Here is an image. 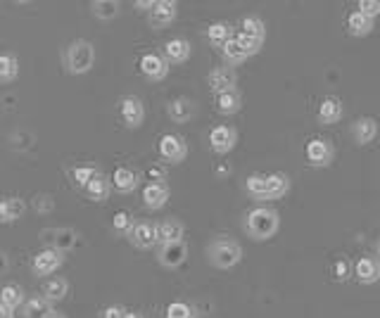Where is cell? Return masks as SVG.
I'll list each match as a JSON object with an SVG mask.
<instances>
[{
    "instance_id": "6da1fadb",
    "label": "cell",
    "mask_w": 380,
    "mask_h": 318,
    "mask_svg": "<svg viewBox=\"0 0 380 318\" xmlns=\"http://www.w3.org/2000/svg\"><path fill=\"white\" fill-rule=\"evenodd\" d=\"M243 228L254 242H266L278 233L281 228V214L273 207H254L245 214Z\"/></svg>"
},
{
    "instance_id": "7a4b0ae2",
    "label": "cell",
    "mask_w": 380,
    "mask_h": 318,
    "mask_svg": "<svg viewBox=\"0 0 380 318\" xmlns=\"http://www.w3.org/2000/svg\"><path fill=\"white\" fill-rule=\"evenodd\" d=\"M207 259H209V264L214 266V269L228 271L240 264V259H243V247H240V242H236L233 238L219 236L207 245Z\"/></svg>"
},
{
    "instance_id": "3957f363",
    "label": "cell",
    "mask_w": 380,
    "mask_h": 318,
    "mask_svg": "<svg viewBox=\"0 0 380 318\" xmlns=\"http://www.w3.org/2000/svg\"><path fill=\"white\" fill-rule=\"evenodd\" d=\"M95 64V46L91 41H71L69 46L64 50V67L69 74L74 76H81V74H88Z\"/></svg>"
},
{
    "instance_id": "277c9868",
    "label": "cell",
    "mask_w": 380,
    "mask_h": 318,
    "mask_svg": "<svg viewBox=\"0 0 380 318\" xmlns=\"http://www.w3.org/2000/svg\"><path fill=\"white\" fill-rule=\"evenodd\" d=\"M304 159H306V164L314 166V169H326V166H331V161L335 159L333 143H328L326 138H311V141L304 145Z\"/></svg>"
},
{
    "instance_id": "5b68a950",
    "label": "cell",
    "mask_w": 380,
    "mask_h": 318,
    "mask_svg": "<svg viewBox=\"0 0 380 318\" xmlns=\"http://www.w3.org/2000/svg\"><path fill=\"white\" fill-rule=\"evenodd\" d=\"M41 240L48 245L50 249H58V252L67 254L69 249H74L79 245V233L74 228H46L41 231Z\"/></svg>"
},
{
    "instance_id": "8992f818",
    "label": "cell",
    "mask_w": 380,
    "mask_h": 318,
    "mask_svg": "<svg viewBox=\"0 0 380 318\" xmlns=\"http://www.w3.org/2000/svg\"><path fill=\"white\" fill-rule=\"evenodd\" d=\"M62 264H64V254L58 252V249L46 247V249H41V252L33 254L31 271H33V276H38V278L53 276V273H58L62 269Z\"/></svg>"
},
{
    "instance_id": "52a82bcc",
    "label": "cell",
    "mask_w": 380,
    "mask_h": 318,
    "mask_svg": "<svg viewBox=\"0 0 380 318\" xmlns=\"http://www.w3.org/2000/svg\"><path fill=\"white\" fill-rule=\"evenodd\" d=\"M157 150L159 157L169 161V164H181L188 157V143L181 136H176V133H164L157 143Z\"/></svg>"
},
{
    "instance_id": "ba28073f",
    "label": "cell",
    "mask_w": 380,
    "mask_h": 318,
    "mask_svg": "<svg viewBox=\"0 0 380 318\" xmlns=\"http://www.w3.org/2000/svg\"><path fill=\"white\" fill-rule=\"evenodd\" d=\"M207 83H209V91L214 96H221V93H231L238 91V74L233 67H214L207 76Z\"/></svg>"
},
{
    "instance_id": "9c48e42d",
    "label": "cell",
    "mask_w": 380,
    "mask_h": 318,
    "mask_svg": "<svg viewBox=\"0 0 380 318\" xmlns=\"http://www.w3.org/2000/svg\"><path fill=\"white\" fill-rule=\"evenodd\" d=\"M138 69L150 81H164L169 76V62L164 60V55L157 53H145L141 62H138Z\"/></svg>"
},
{
    "instance_id": "30bf717a",
    "label": "cell",
    "mask_w": 380,
    "mask_h": 318,
    "mask_svg": "<svg viewBox=\"0 0 380 318\" xmlns=\"http://www.w3.org/2000/svg\"><path fill=\"white\" fill-rule=\"evenodd\" d=\"M119 114H121V121H124L128 128H141L145 121L143 100L136 96H124L119 103Z\"/></svg>"
},
{
    "instance_id": "8fae6325",
    "label": "cell",
    "mask_w": 380,
    "mask_h": 318,
    "mask_svg": "<svg viewBox=\"0 0 380 318\" xmlns=\"http://www.w3.org/2000/svg\"><path fill=\"white\" fill-rule=\"evenodd\" d=\"M186 259H188L186 240L171 242V245H159L157 261H159V266H164V269H178V266L186 264Z\"/></svg>"
},
{
    "instance_id": "7c38bea8",
    "label": "cell",
    "mask_w": 380,
    "mask_h": 318,
    "mask_svg": "<svg viewBox=\"0 0 380 318\" xmlns=\"http://www.w3.org/2000/svg\"><path fill=\"white\" fill-rule=\"evenodd\" d=\"M176 15L178 5L174 0H155L153 10L148 12V21L153 29H164V26H169L176 19Z\"/></svg>"
},
{
    "instance_id": "4fadbf2b",
    "label": "cell",
    "mask_w": 380,
    "mask_h": 318,
    "mask_svg": "<svg viewBox=\"0 0 380 318\" xmlns=\"http://www.w3.org/2000/svg\"><path fill=\"white\" fill-rule=\"evenodd\" d=\"M238 143V131L233 126H214L209 131V148L214 150L216 154H226L236 148Z\"/></svg>"
},
{
    "instance_id": "5bb4252c",
    "label": "cell",
    "mask_w": 380,
    "mask_h": 318,
    "mask_svg": "<svg viewBox=\"0 0 380 318\" xmlns=\"http://www.w3.org/2000/svg\"><path fill=\"white\" fill-rule=\"evenodd\" d=\"M155 236H157V245L181 242L183 236H186V226H183V221L169 216V219L159 221L157 226H155Z\"/></svg>"
},
{
    "instance_id": "9a60e30c",
    "label": "cell",
    "mask_w": 380,
    "mask_h": 318,
    "mask_svg": "<svg viewBox=\"0 0 380 318\" xmlns=\"http://www.w3.org/2000/svg\"><path fill=\"white\" fill-rule=\"evenodd\" d=\"M128 242L136 249H153L157 245V236H155V223L150 221H136L131 236H128Z\"/></svg>"
},
{
    "instance_id": "2e32d148",
    "label": "cell",
    "mask_w": 380,
    "mask_h": 318,
    "mask_svg": "<svg viewBox=\"0 0 380 318\" xmlns=\"http://www.w3.org/2000/svg\"><path fill=\"white\" fill-rule=\"evenodd\" d=\"M354 278L361 285H373L380 281V261L376 256H359L354 264Z\"/></svg>"
},
{
    "instance_id": "e0dca14e",
    "label": "cell",
    "mask_w": 380,
    "mask_h": 318,
    "mask_svg": "<svg viewBox=\"0 0 380 318\" xmlns=\"http://www.w3.org/2000/svg\"><path fill=\"white\" fill-rule=\"evenodd\" d=\"M169 195L171 191L166 183H148V186L143 188V204L150 211H157L169 202Z\"/></svg>"
},
{
    "instance_id": "ac0fdd59",
    "label": "cell",
    "mask_w": 380,
    "mask_h": 318,
    "mask_svg": "<svg viewBox=\"0 0 380 318\" xmlns=\"http://www.w3.org/2000/svg\"><path fill=\"white\" fill-rule=\"evenodd\" d=\"M343 114H345V107L338 98H323L316 109V119H318V124H323V126L338 124V121L343 119Z\"/></svg>"
},
{
    "instance_id": "d6986e66",
    "label": "cell",
    "mask_w": 380,
    "mask_h": 318,
    "mask_svg": "<svg viewBox=\"0 0 380 318\" xmlns=\"http://www.w3.org/2000/svg\"><path fill=\"white\" fill-rule=\"evenodd\" d=\"M352 136H354L356 145L373 143L378 136V121L373 119V116H359V119L352 124Z\"/></svg>"
},
{
    "instance_id": "ffe728a7",
    "label": "cell",
    "mask_w": 380,
    "mask_h": 318,
    "mask_svg": "<svg viewBox=\"0 0 380 318\" xmlns=\"http://www.w3.org/2000/svg\"><path fill=\"white\" fill-rule=\"evenodd\" d=\"M166 114L174 124H188L195 116V103L190 98H174L166 105Z\"/></svg>"
},
{
    "instance_id": "44dd1931",
    "label": "cell",
    "mask_w": 380,
    "mask_h": 318,
    "mask_svg": "<svg viewBox=\"0 0 380 318\" xmlns=\"http://www.w3.org/2000/svg\"><path fill=\"white\" fill-rule=\"evenodd\" d=\"M190 53H193V48H190V43L186 38H169V41L164 43V60L169 64L188 62Z\"/></svg>"
},
{
    "instance_id": "7402d4cb",
    "label": "cell",
    "mask_w": 380,
    "mask_h": 318,
    "mask_svg": "<svg viewBox=\"0 0 380 318\" xmlns=\"http://www.w3.org/2000/svg\"><path fill=\"white\" fill-rule=\"evenodd\" d=\"M112 188L121 195H131L138 188V174L128 166H116L112 174Z\"/></svg>"
},
{
    "instance_id": "603a6c76",
    "label": "cell",
    "mask_w": 380,
    "mask_h": 318,
    "mask_svg": "<svg viewBox=\"0 0 380 318\" xmlns=\"http://www.w3.org/2000/svg\"><path fill=\"white\" fill-rule=\"evenodd\" d=\"M26 211V202L17 195H10V197L0 200V223H15L24 216Z\"/></svg>"
},
{
    "instance_id": "cb8c5ba5",
    "label": "cell",
    "mask_w": 380,
    "mask_h": 318,
    "mask_svg": "<svg viewBox=\"0 0 380 318\" xmlns=\"http://www.w3.org/2000/svg\"><path fill=\"white\" fill-rule=\"evenodd\" d=\"M67 294H69V281L64 276H50L43 283V299H48L50 304L62 302Z\"/></svg>"
},
{
    "instance_id": "d4e9b609",
    "label": "cell",
    "mask_w": 380,
    "mask_h": 318,
    "mask_svg": "<svg viewBox=\"0 0 380 318\" xmlns=\"http://www.w3.org/2000/svg\"><path fill=\"white\" fill-rule=\"evenodd\" d=\"M373 29H376V19H371V17H366L364 12H359V10H354V12L347 15V33L349 36H368Z\"/></svg>"
},
{
    "instance_id": "484cf974",
    "label": "cell",
    "mask_w": 380,
    "mask_h": 318,
    "mask_svg": "<svg viewBox=\"0 0 380 318\" xmlns=\"http://www.w3.org/2000/svg\"><path fill=\"white\" fill-rule=\"evenodd\" d=\"M110 193H112V178L105 176L103 171L86 186V197L93 200V202H107Z\"/></svg>"
},
{
    "instance_id": "4316f807",
    "label": "cell",
    "mask_w": 380,
    "mask_h": 318,
    "mask_svg": "<svg viewBox=\"0 0 380 318\" xmlns=\"http://www.w3.org/2000/svg\"><path fill=\"white\" fill-rule=\"evenodd\" d=\"M243 109V96L238 91H231V93H221L216 96V112L223 116H233Z\"/></svg>"
},
{
    "instance_id": "83f0119b",
    "label": "cell",
    "mask_w": 380,
    "mask_h": 318,
    "mask_svg": "<svg viewBox=\"0 0 380 318\" xmlns=\"http://www.w3.org/2000/svg\"><path fill=\"white\" fill-rule=\"evenodd\" d=\"M245 193L252 200H257V202H269V195H266V174H250L245 178Z\"/></svg>"
},
{
    "instance_id": "f1b7e54d",
    "label": "cell",
    "mask_w": 380,
    "mask_h": 318,
    "mask_svg": "<svg viewBox=\"0 0 380 318\" xmlns=\"http://www.w3.org/2000/svg\"><path fill=\"white\" fill-rule=\"evenodd\" d=\"M290 193V178L285 174H266V195L269 200H281Z\"/></svg>"
},
{
    "instance_id": "f546056e",
    "label": "cell",
    "mask_w": 380,
    "mask_h": 318,
    "mask_svg": "<svg viewBox=\"0 0 380 318\" xmlns=\"http://www.w3.org/2000/svg\"><path fill=\"white\" fill-rule=\"evenodd\" d=\"M53 314H55L53 304H50L48 299H43V297L26 299L24 311H21V316H24V318H50Z\"/></svg>"
},
{
    "instance_id": "4dcf8cb0",
    "label": "cell",
    "mask_w": 380,
    "mask_h": 318,
    "mask_svg": "<svg viewBox=\"0 0 380 318\" xmlns=\"http://www.w3.org/2000/svg\"><path fill=\"white\" fill-rule=\"evenodd\" d=\"M231 38H233V31L226 21H214V24L207 26V41H209L214 48L221 50L228 41H231Z\"/></svg>"
},
{
    "instance_id": "1f68e13d",
    "label": "cell",
    "mask_w": 380,
    "mask_h": 318,
    "mask_svg": "<svg viewBox=\"0 0 380 318\" xmlns=\"http://www.w3.org/2000/svg\"><path fill=\"white\" fill-rule=\"evenodd\" d=\"M0 302L8 304L10 309H19V306H24L26 304L24 288L17 285V283H8V285L0 290Z\"/></svg>"
},
{
    "instance_id": "d6a6232c",
    "label": "cell",
    "mask_w": 380,
    "mask_h": 318,
    "mask_svg": "<svg viewBox=\"0 0 380 318\" xmlns=\"http://www.w3.org/2000/svg\"><path fill=\"white\" fill-rule=\"evenodd\" d=\"M19 76V60L12 53H0V83H12Z\"/></svg>"
},
{
    "instance_id": "836d02e7",
    "label": "cell",
    "mask_w": 380,
    "mask_h": 318,
    "mask_svg": "<svg viewBox=\"0 0 380 318\" xmlns=\"http://www.w3.org/2000/svg\"><path fill=\"white\" fill-rule=\"evenodd\" d=\"M91 10H93V15L98 17V19L112 21V19H116V17H119L121 3H116V0H93Z\"/></svg>"
},
{
    "instance_id": "e575fe53",
    "label": "cell",
    "mask_w": 380,
    "mask_h": 318,
    "mask_svg": "<svg viewBox=\"0 0 380 318\" xmlns=\"http://www.w3.org/2000/svg\"><path fill=\"white\" fill-rule=\"evenodd\" d=\"M240 33H245V36H252V38H259V41H264L266 38V24L259 19L257 15H248L243 21H240Z\"/></svg>"
},
{
    "instance_id": "d590c367",
    "label": "cell",
    "mask_w": 380,
    "mask_h": 318,
    "mask_svg": "<svg viewBox=\"0 0 380 318\" xmlns=\"http://www.w3.org/2000/svg\"><path fill=\"white\" fill-rule=\"evenodd\" d=\"M221 55H223V60H226V64H228V67H238V64H243L245 60H248V55H245V53H243V48L238 46L236 36H233L231 41H228L226 46L221 48Z\"/></svg>"
},
{
    "instance_id": "8d00e7d4",
    "label": "cell",
    "mask_w": 380,
    "mask_h": 318,
    "mask_svg": "<svg viewBox=\"0 0 380 318\" xmlns=\"http://www.w3.org/2000/svg\"><path fill=\"white\" fill-rule=\"evenodd\" d=\"M133 226H136V219H133V214H128V211H116V214L112 216V228H114L119 236L128 238Z\"/></svg>"
},
{
    "instance_id": "74e56055",
    "label": "cell",
    "mask_w": 380,
    "mask_h": 318,
    "mask_svg": "<svg viewBox=\"0 0 380 318\" xmlns=\"http://www.w3.org/2000/svg\"><path fill=\"white\" fill-rule=\"evenodd\" d=\"M352 276H354V266H352V261L347 259V256H340V259L333 264V278L338 283H347Z\"/></svg>"
},
{
    "instance_id": "f35d334b",
    "label": "cell",
    "mask_w": 380,
    "mask_h": 318,
    "mask_svg": "<svg viewBox=\"0 0 380 318\" xmlns=\"http://www.w3.org/2000/svg\"><path fill=\"white\" fill-rule=\"evenodd\" d=\"M164 318H195V309L188 302H171L166 306Z\"/></svg>"
},
{
    "instance_id": "ab89813d",
    "label": "cell",
    "mask_w": 380,
    "mask_h": 318,
    "mask_svg": "<svg viewBox=\"0 0 380 318\" xmlns=\"http://www.w3.org/2000/svg\"><path fill=\"white\" fill-rule=\"evenodd\" d=\"M236 41H238V46L243 48V53L248 55V58L257 55L261 50V46H264V41H259V38H252V36H245V33H238Z\"/></svg>"
},
{
    "instance_id": "60d3db41",
    "label": "cell",
    "mask_w": 380,
    "mask_h": 318,
    "mask_svg": "<svg viewBox=\"0 0 380 318\" xmlns=\"http://www.w3.org/2000/svg\"><path fill=\"white\" fill-rule=\"evenodd\" d=\"M98 174H100V171L95 169V166H76V169H74V181H76V186L86 191V186H88V183H91Z\"/></svg>"
},
{
    "instance_id": "b9f144b4",
    "label": "cell",
    "mask_w": 380,
    "mask_h": 318,
    "mask_svg": "<svg viewBox=\"0 0 380 318\" xmlns=\"http://www.w3.org/2000/svg\"><path fill=\"white\" fill-rule=\"evenodd\" d=\"M359 12H364L366 17H371V19H376L380 15V0H359Z\"/></svg>"
},
{
    "instance_id": "7bdbcfd3",
    "label": "cell",
    "mask_w": 380,
    "mask_h": 318,
    "mask_svg": "<svg viewBox=\"0 0 380 318\" xmlns=\"http://www.w3.org/2000/svg\"><path fill=\"white\" fill-rule=\"evenodd\" d=\"M145 174H148L150 183H164V178H166V174H164V169H162V166H150Z\"/></svg>"
},
{
    "instance_id": "ee69618b",
    "label": "cell",
    "mask_w": 380,
    "mask_h": 318,
    "mask_svg": "<svg viewBox=\"0 0 380 318\" xmlns=\"http://www.w3.org/2000/svg\"><path fill=\"white\" fill-rule=\"evenodd\" d=\"M36 209L38 211H50V209H53V197H50V195H38V197H36Z\"/></svg>"
},
{
    "instance_id": "f6af8a7d",
    "label": "cell",
    "mask_w": 380,
    "mask_h": 318,
    "mask_svg": "<svg viewBox=\"0 0 380 318\" xmlns=\"http://www.w3.org/2000/svg\"><path fill=\"white\" fill-rule=\"evenodd\" d=\"M124 316H126V309H121V306L116 304H112L103 311V318H124Z\"/></svg>"
},
{
    "instance_id": "bcb514c9",
    "label": "cell",
    "mask_w": 380,
    "mask_h": 318,
    "mask_svg": "<svg viewBox=\"0 0 380 318\" xmlns=\"http://www.w3.org/2000/svg\"><path fill=\"white\" fill-rule=\"evenodd\" d=\"M214 176H216V178H221V181H223V178H228V176H231V164H226V161L216 164V166H214Z\"/></svg>"
},
{
    "instance_id": "7dc6e473",
    "label": "cell",
    "mask_w": 380,
    "mask_h": 318,
    "mask_svg": "<svg viewBox=\"0 0 380 318\" xmlns=\"http://www.w3.org/2000/svg\"><path fill=\"white\" fill-rule=\"evenodd\" d=\"M136 10H141V12H150L153 10V5H155V0H136Z\"/></svg>"
},
{
    "instance_id": "c3c4849f",
    "label": "cell",
    "mask_w": 380,
    "mask_h": 318,
    "mask_svg": "<svg viewBox=\"0 0 380 318\" xmlns=\"http://www.w3.org/2000/svg\"><path fill=\"white\" fill-rule=\"evenodd\" d=\"M0 318H15V309H10L8 304L0 302Z\"/></svg>"
},
{
    "instance_id": "681fc988",
    "label": "cell",
    "mask_w": 380,
    "mask_h": 318,
    "mask_svg": "<svg viewBox=\"0 0 380 318\" xmlns=\"http://www.w3.org/2000/svg\"><path fill=\"white\" fill-rule=\"evenodd\" d=\"M8 266H10L8 254H5V252H0V276H3V273L8 271Z\"/></svg>"
},
{
    "instance_id": "f907efd6",
    "label": "cell",
    "mask_w": 380,
    "mask_h": 318,
    "mask_svg": "<svg viewBox=\"0 0 380 318\" xmlns=\"http://www.w3.org/2000/svg\"><path fill=\"white\" fill-rule=\"evenodd\" d=\"M124 318H145L141 311H126V316Z\"/></svg>"
},
{
    "instance_id": "816d5d0a",
    "label": "cell",
    "mask_w": 380,
    "mask_h": 318,
    "mask_svg": "<svg viewBox=\"0 0 380 318\" xmlns=\"http://www.w3.org/2000/svg\"><path fill=\"white\" fill-rule=\"evenodd\" d=\"M376 259L380 261V238H378V242H376Z\"/></svg>"
},
{
    "instance_id": "f5cc1de1",
    "label": "cell",
    "mask_w": 380,
    "mask_h": 318,
    "mask_svg": "<svg viewBox=\"0 0 380 318\" xmlns=\"http://www.w3.org/2000/svg\"><path fill=\"white\" fill-rule=\"evenodd\" d=\"M50 318H67V316H64V314H58V311H55V314L50 316Z\"/></svg>"
}]
</instances>
